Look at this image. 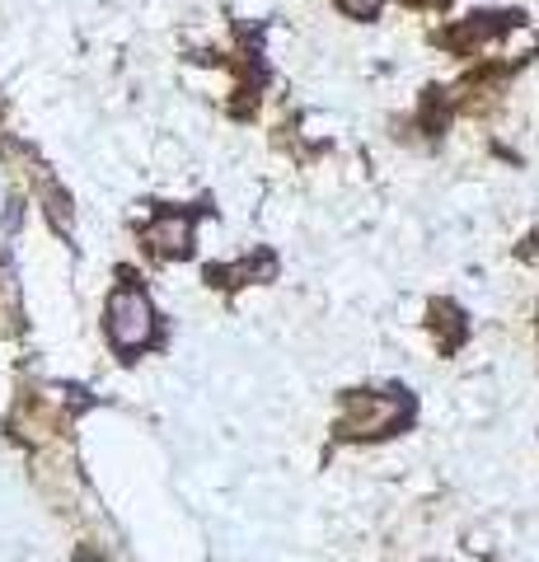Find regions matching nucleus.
<instances>
[{
	"instance_id": "obj_2",
	"label": "nucleus",
	"mask_w": 539,
	"mask_h": 562,
	"mask_svg": "<svg viewBox=\"0 0 539 562\" xmlns=\"http://www.w3.org/2000/svg\"><path fill=\"white\" fill-rule=\"evenodd\" d=\"M109 338H113V347H123V351H136V347H146L155 338V310L146 301V291H136V286H117L113 291V301H109Z\"/></svg>"
},
{
	"instance_id": "obj_1",
	"label": "nucleus",
	"mask_w": 539,
	"mask_h": 562,
	"mask_svg": "<svg viewBox=\"0 0 539 562\" xmlns=\"http://www.w3.org/2000/svg\"><path fill=\"white\" fill-rule=\"evenodd\" d=\"M398 422H404V398H394V394H347L343 413H338V436H347V441H375V436H390Z\"/></svg>"
},
{
	"instance_id": "obj_4",
	"label": "nucleus",
	"mask_w": 539,
	"mask_h": 562,
	"mask_svg": "<svg viewBox=\"0 0 539 562\" xmlns=\"http://www.w3.org/2000/svg\"><path fill=\"white\" fill-rule=\"evenodd\" d=\"M338 5L347 10V14H357V20H367V14H375L385 0H338Z\"/></svg>"
},
{
	"instance_id": "obj_3",
	"label": "nucleus",
	"mask_w": 539,
	"mask_h": 562,
	"mask_svg": "<svg viewBox=\"0 0 539 562\" xmlns=\"http://www.w3.org/2000/svg\"><path fill=\"white\" fill-rule=\"evenodd\" d=\"M146 239H150L155 254H188V239H193V221H188V216H165L160 225H150Z\"/></svg>"
}]
</instances>
